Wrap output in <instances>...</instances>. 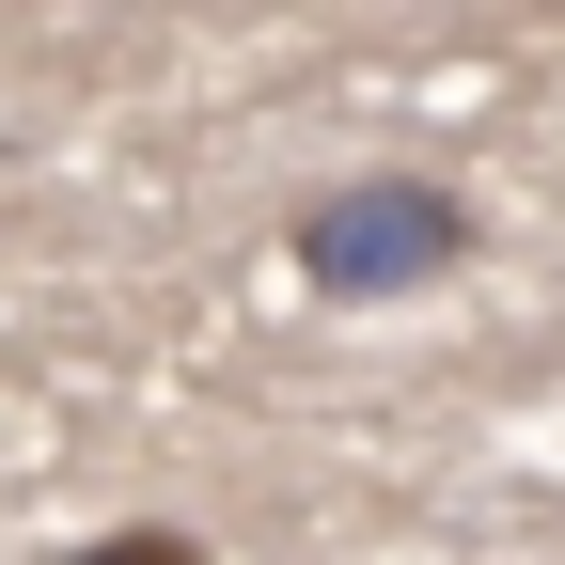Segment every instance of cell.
Masks as SVG:
<instances>
[{
	"label": "cell",
	"instance_id": "cell-1",
	"mask_svg": "<svg viewBox=\"0 0 565 565\" xmlns=\"http://www.w3.org/2000/svg\"><path fill=\"white\" fill-rule=\"evenodd\" d=\"M456 267H471V204L424 189V173H362V189L299 204V282L315 299H424Z\"/></svg>",
	"mask_w": 565,
	"mask_h": 565
}]
</instances>
